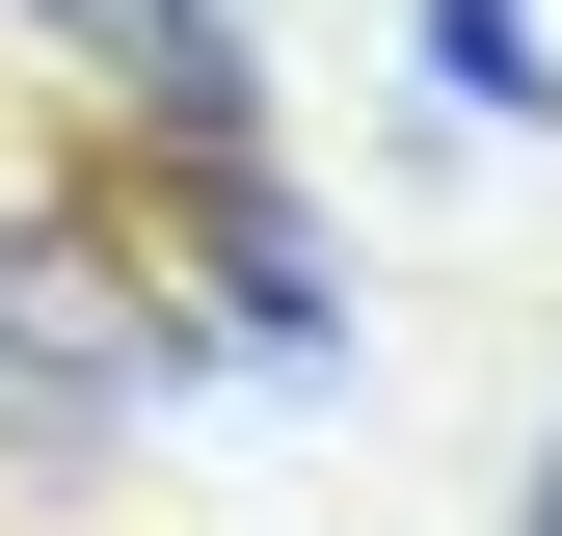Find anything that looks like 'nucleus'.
Returning <instances> with one entry per match:
<instances>
[{"instance_id": "39448f33", "label": "nucleus", "mask_w": 562, "mask_h": 536, "mask_svg": "<svg viewBox=\"0 0 562 536\" xmlns=\"http://www.w3.org/2000/svg\"><path fill=\"white\" fill-rule=\"evenodd\" d=\"M509 536H562V402H536V456H509Z\"/></svg>"}, {"instance_id": "7ed1b4c3", "label": "nucleus", "mask_w": 562, "mask_h": 536, "mask_svg": "<svg viewBox=\"0 0 562 536\" xmlns=\"http://www.w3.org/2000/svg\"><path fill=\"white\" fill-rule=\"evenodd\" d=\"M0 27H54V54H81L134 134H161V161L268 134V54H241V0H0Z\"/></svg>"}, {"instance_id": "f03ea898", "label": "nucleus", "mask_w": 562, "mask_h": 536, "mask_svg": "<svg viewBox=\"0 0 562 536\" xmlns=\"http://www.w3.org/2000/svg\"><path fill=\"white\" fill-rule=\"evenodd\" d=\"M188 188V295H215V376H348V268L295 215V161L268 134H215V161H161Z\"/></svg>"}, {"instance_id": "20e7f679", "label": "nucleus", "mask_w": 562, "mask_h": 536, "mask_svg": "<svg viewBox=\"0 0 562 536\" xmlns=\"http://www.w3.org/2000/svg\"><path fill=\"white\" fill-rule=\"evenodd\" d=\"M402 54H429L482 134H562V27H536V0H402Z\"/></svg>"}, {"instance_id": "f257e3e1", "label": "nucleus", "mask_w": 562, "mask_h": 536, "mask_svg": "<svg viewBox=\"0 0 562 536\" xmlns=\"http://www.w3.org/2000/svg\"><path fill=\"white\" fill-rule=\"evenodd\" d=\"M215 376V322H161V268L81 215H0V456H108L134 402Z\"/></svg>"}]
</instances>
